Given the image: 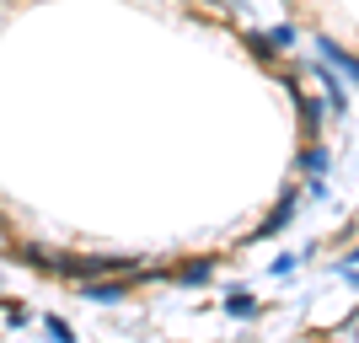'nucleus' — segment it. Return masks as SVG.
Returning <instances> with one entry per match:
<instances>
[{"label": "nucleus", "instance_id": "f257e3e1", "mask_svg": "<svg viewBox=\"0 0 359 343\" xmlns=\"http://www.w3.org/2000/svg\"><path fill=\"white\" fill-rule=\"evenodd\" d=\"M113 269H129L123 253H91V257H60L54 274H70V279H91V274H113Z\"/></svg>", "mask_w": 359, "mask_h": 343}, {"label": "nucleus", "instance_id": "f03ea898", "mask_svg": "<svg viewBox=\"0 0 359 343\" xmlns=\"http://www.w3.org/2000/svg\"><path fill=\"white\" fill-rule=\"evenodd\" d=\"M322 60H327V65H338V70H344L348 81H359V60H354V54H344V48L332 43V38H322Z\"/></svg>", "mask_w": 359, "mask_h": 343}, {"label": "nucleus", "instance_id": "7ed1b4c3", "mask_svg": "<svg viewBox=\"0 0 359 343\" xmlns=\"http://www.w3.org/2000/svg\"><path fill=\"white\" fill-rule=\"evenodd\" d=\"M81 295H86V300H123L129 290H123V284H86Z\"/></svg>", "mask_w": 359, "mask_h": 343}, {"label": "nucleus", "instance_id": "20e7f679", "mask_svg": "<svg viewBox=\"0 0 359 343\" xmlns=\"http://www.w3.org/2000/svg\"><path fill=\"white\" fill-rule=\"evenodd\" d=\"M177 279H188V284L210 279V263H182V269H177Z\"/></svg>", "mask_w": 359, "mask_h": 343}, {"label": "nucleus", "instance_id": "39448f33", "mask_svg": "<svg viewBox=\"0 0 359 343\" xmlns=\"http://www.w3.org/2000/svg\"><path fill=\"white\" fill-rule=\"evenodd\" d=\"M290 215H295V204L285 199V204H279V209L269 215V225H263V231H279V225H290Z\"/></svg>", "mask_w": 359, "mask_h": 343}, {"label": "nucleus", "instance_id": "423d86ee", "mask_svg": "<svg viewBox=\"0 0 359 343\" xmlns=\"http://www.w3.org/2000/svg\"><path fill=\"white\" fill-rule=\"evenodd\" d=\"M306 172H327V150H306Z\"/></svg>", "mask_w": 359, "mask_h": 343}, {"label": "nucleus", "instance_id": "0eeeda50", "mask_svg": "<svg viewBox=\"0 0 359 343\" xmlns=\"http://www.w3.org/2000/svg\"><path fill=\"white\" fill-rule=\"evenodd\" d=\"M225 311H241V316H247V311H252V300H247V290H236V295H231V300H225Z\"/></svg>", "mask_w": 359, "mask_h": 343}, {"label": "nucleus", "instance_id": "6e6552de", "mask_svg": "<svg viewBox=\"0 0 359 343\" xmlns=\"http://www.w3.org/2000/svg\"><path fill=\"white\" fill-rule=\"evenodd\" d=\"M43 328H48V332H54V338H65V343H70V322H65V316H48Z\"/></svg>", "mask_w": 359, "mask_h": 343}, {"label": "nucleus", "instance_id": "1a4fd4ad", "mask_svg": "<svg viewBox=\"0 0 359 343\" xmlns=\"http://www.w3.org/2000/svg\"><path fill=\"white\" fill-rule=\"evenodd\" d=\"M204 6H231V0H204Z\"/></svg>", "mask_w": 359, "mask_h": 343}]
</instances>
